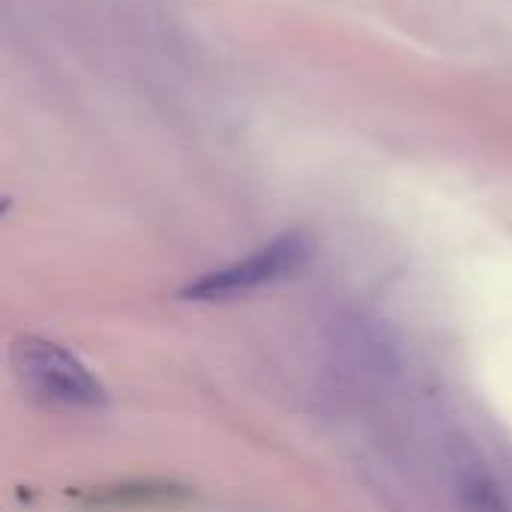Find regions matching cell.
Instances as JSON below:
<instances>
[{"label": "cell", "mask_w": 512, "mask_h": 512, "mask_svg": "<svg viewBox=\"0 0 512 512\" xmlns=\"http://www.w3.org/2000/svg\"><path fill=\"white\" fill-rule=\"evenodd\" d=\"M12 366L21 387L57 411H96L105 405V387L66 348L45 339H21L12 348Z\"/></svg>", "instance_id": "6da1fadb"}, {"label": "cell", "mask_w": 512, "mask_h": 512, "mask_svg": "<svg viewBox=\"0 0 512 512\" xmlns=\"http://www.w3.org/2000/svg\"><path fill=\"white\" fill-rule=\"evenodd\" d=\"M306 255H309V243L300 234H282L270 240L267 246L249 252L246 258L225 264L219 270H210L201 279L189 282L183 288V297L198 300V303H222V300L249 297L297 273Z\"/></svg>", "instance_id": "7a4b0ae2"}, {"label": "cell", "mask_w": 512, "mask_h": 512, "mask_svg": "<svg viewBox=\"0 0 512 512\" xmlns=\"http://www.w3.org/2000/svg\"><path fill=\"white\" fill-rule=\"evenodd\" d=\"M450 498L456 512H512L510 483L477 450H462L450 462Z\"/></svg>", "instance_id": "3957f363"}]
</instances>
